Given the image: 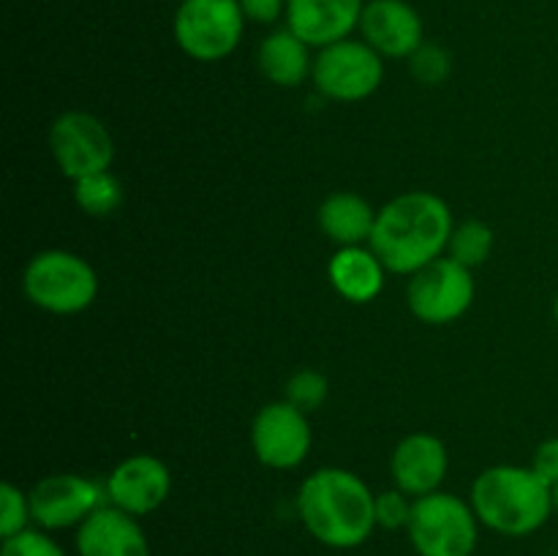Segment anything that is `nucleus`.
I'll return each mask as SVG.
<instances>
[{"instance_id":"obj_21","label":"nucleus","mask_w":558,"mask_h":556,"mask_svg":"<svg viewBox=\"0 0 558 556\" xmlns=\"http://www.w3.org/2000/svg\"><path fill=\"white\" fill-rule=\"evenodd\" d=\"M494 229L485 221H474L472 218V221H463L452 229L447 251H450V259H456L458 265L474 270V267L488 262V256L494 254Z\"/></svg>"},{"instance_id":"obj_23","label":"nucleus","mask_w":558,"mask_h":556,"mask_svg":"<svg viewBox=\"0 0 558 556\" xmlns=\"http://www.w3.org/2000/svg\"><path fill=\"white\" fill-rule=\"evenodd\" d=\"M409 71L423 85H441L452 74V55L441 44L423 41V47L409 58Z\"/></svg>"},{"instance_id":"obj_24","label":"nucleus","mask_w":558,"mask_h":556,"mask_svg":"<svg viewBox=\"0 0 558 556\" xmlns=\"http://www.w3.org/2000/svg\"><path fill=\"white\" fill-rule=\"evenodd\" d=\"M327 392H330V385H327L325 376L314 368L298 371V374L287 382V401L305 414L319 409L322 403L327 401Z\"/></svg>"},{"instance_id":"obj_27","label":"nucleus","mask_w":558,"mask_h":556,"mask_svg":"<svg viewBox=\"0 0 558 556\" xmlns=\"http://www.w3.org/2000/svg\"><path fill=\"white\" fill-rule=\"evenodd\" d=\"M245 20L256 25H276L278 20H287V0H240Z\"/></svg>"},{"instance_id":"obj_12","label":"nucleus","mask_w":558,"mask_h":556,"mask_svg":"<svg viewBox=\"0 0 558 556\" xmlns=\"http://www.w3.org/2000/svg\"><path fill=\"white\" fill-rule=\"evenodd\" d=\"M107 501L129 516L142 518L156 512L172 491L169 467L156 456H131L109 472Z\"/></svg>"},{"instance_id":"obj_4","label":"nucleus","mask_w":558,"mask_h":556,"mask_svg":"<svg viewBox=\"0 0 558 556\" xmlns=\"http://www.w3.org/2000/svg\"><path fill=\"white\" fill-rule=\"evenodd\" d=\"M22 289L36 309L47 314H82L96 303L98 276L74 251L49 249L33 256L22 273Z\"/></svg>"},{"instance_id":"obj_22","label":"nucleus","mask_w":558,"mask_h":556,"mask_svg":"<svg viewBox=\"0 0 558 556\" xmlns=\"http://www.w3.org/2000/svg\"><path fill=\"white\" fill-rule=\"evenodd\" d=\"M33 523L31 496L14 483L0 485V537H14Z\"/></svg>"},{"instance_id":"obj_29","label":"nucleus","mask_w":558,"mask_h":556,"mask_svg":"<svg viewBox=\"0 0 558 556\" xmlns=\"http://www.w3.org/2000/svg\"><path fill=\"white\" fill-rule=\"evenodd\" d=\"M554 512H558V483L554 485Z\"/></svg>"},{"instance_id":"obj_16","label":"nucleus","mask_w":558,"mask_h":556,"mask_svg":"<svg viewBox=\"0 0 558 556\" xmlns=\"http://www.w3.org/2000/svg\"><path fill=\"white\" fill-rule=\"evenodd\" d=\"M76 554L80 556H153L150 540L134 516L104 505L76 527Z\"/></svg>"},{"instance_id":"obj_9","label":"nucleus","mask_w":558,"mask_h":556,"mask_svg":"<svg viewBox=\"0 0 558 556\" xmlns=\"http://www.w3.org/2000/svg\"><path fill=\"white\" fill-rule=\"evenodd\" d=\"M49 147L60 172L71 180L107 172L114 161V140L107 125L90 112L71 109L49 129Z\"/></svg>"},{"instance_id":"obj_25","label":"nucleus","mask_w":558,"mask_h":556,"mask_svg":"<svg viewBox=\"0 0 558 556\" xmlns=\"http://www.w3.org/2000/svg\"><path fill=\"white\" fill-rule=\"evenodd\" d=\"M0 556H69L58 540L49 537L44 529H25L14 537L3 540Z\"/></svg>"},{"instance_id":"obj_19","label":"nucleus","mask_w":558,"mask_h":556,"mask_svg":"<svg viewBox=\"0 0 558 556\" xmlns=\"http://www.w3.org/2000/svg\"><path fill=\"white\" fill-rule=\"evenodd\" d=\"M376 213L365 196L354 191H338L327 196L319 207V227L332 243L343 245H363L371 240L376 227Z\"/></svg>"},{"instance_id":"obj_26","label":"nucleus","mask_w":558,"mask_h":556,"mask_svg":"<svg viewBox=\"0 0 558 556\" xmlns=\"http://www.w3.org/2000/svg\"><path fill=\"white\" fill-rule=\"evenodd\" d=\"M414 499L401 488L381 491L376 494V527L381 529H407L412 518Z\"/></svg>"},{"instance_id":"obj_10","label":"nucleus","mask_w":558,"mask_h":556,"mask_svg":"<svg viewBox=\"0 0 558 556\" xmlns=\"http://www.w3.org/2000/svg\"><path fill=\"white\" fill-rule=\"evenodd\" d=\"M33 523L44 532L82 527L98 507H104L107 491L98 488L96 480L82 474H49L31 488Z\"/></svg>"},{"instance_id":"obj_5","label":"nucleus","mask_w":558,"mask_h":556,"mask_svg":"<svg viewBox=\"0 0 558 556\" xmlns=\"http://www.w3.org/2000/svg\"><path fill=\"white\" fill-rule=\"evenodd\" d=\"M409 540L420 556H472L480 540V518L472 501L447 491L414 499Z\"/></svg>"},{"instance_id":"obj_13","label":"nucleus","mask_w":558,"mask_h":556,"mask_svg":"<svg viewBox=\"0 0 558 556\" xmlns=\"http://www.w3.org/2000/svg\"><path fill=\"white\" fill-rule=\"evenodd\" d=\"M357 31L381 58L409 60L425 41L423 16L409 0H365Z\"/></svg>"},{"instance_id":"obj_17","label":"nucleus","mask_w":558,"mask_h":556,"mask_svg":"<svg viewBox=\"0 0 558 556\" xmlns=\"http://www.w3.org/2000/svg\"><path fill=\"white\" fill-rule=\"evenodd\" d=\"M385 262L365 245H343L327 265L332 289L349 303H371L385 287Z\"/></svg>"},{"instance_id":"obj_11","label":"nucleus","mask_w":558,"mask_h":556,"mask_svg":"<svg viewBox=\"0 0 558 556\" xmlns=\"http://www.w3.org/2000/svg\"><path fill=\"white\" fill-rule=\"evenodd\" d=\"M308 414L289 401L267 403L251 423V447L256 461L270 469H294L311 452Z\"/></svg>"},{"instance_id":"obj_1","label":"nucleus","mask_w":558,"mask_h":556,"mask_svg":"<svg viewBox=\"0 0 558 556\" xmlns=\"http://www.w3.org/2000/svg\"><path fill=\"white\" fill-rule=\"evenodd\" d=\"M452 229V213L441 196L430 191H409L376 213L368 243L387 270L414 276L447 251Z\"/></svg>"},{"instance_id":"obj_20","label":"nucleus","mask_w":558,"mask_h":556,"mask_svg":"<svg viewBox=\"0 0 558 556\" xmlns=\"http://www.w3.org/2000/svg\"><path fill=\"white\" fill-rule=\"evenodd\" d=\"M74 202L82 213L93 218L112 216L123 205V185L112 172H96L74 180Z\"/></svg>"},{"instance_id":"obj_15","label":"nucleus","mask_w":558,"mask_h":556,"mask_svg":"<svg viewBox=\"0 0 558 556\" xmlns=\"http://www.w3.org/2000/svg\"><path fill=\"white\" fill-rule=\"evenodd\" d=\"M365 0H287V27L311 49L352 38Z\"/></svg>"},{"instance_id":"obj_7","label":"nucleus","mask_w":558,"mask_h":556,"mask_svg":"<svg viewBox=\"0 0 558 556\" xmlns=\"http://www.w3.org/2000/svg\"><path fill=\"white\" fill-rule=\"evenodd\" d=\"M311 76L322 96L354 104L379 90L385 80V58L363 38H343L316 52Z\"/></svg>"},{"instance_id":"obj_8","label":"nucleus","mask_w":558,"mask_h":556,"mask_svg":"<svg viewBox=\"0 0 558 556\" xmlns=\"http://www.w3.org/2000/svg\"><path fill=\"white\" fill-rule=\"evenodd\" d=\"M477 283L469 267L450 256H439L412 276L407 300L412 314L425 325H450L458 322L474 303Z\"/></svg>"},{"instance_id":"obj_14","label":"nucleus","mask_w":558,"mask_h":556,"mask_svg":"<svg viewBox=\"0 0 558 556\" xmlns=\"http://www.w3.org/2000/svg\"><path fill=\"white\" fill-rule=\"evenodd\" d=\"M447 469H450V456H447L445 442L425 431L403 436L390 458L396 488H401L412 499L439 491L447 478Z\"/></svg>"},{"instance_id":"obj_28","label":"nucleus","mask_w":558,"mask_h":556,"mask_svg":"<svg viewBox=\"0 0 558 556\" xmlns=\"http://www.w3.org/2000/svg\"><path fill=\"white\" fill-rule=\"evenodd\" d=\"M532 469L550 485V488H554L558 483V436H554V439H545L543 445L537 447Z\"/></svg>"},{"instance_id":"obj_3","label":"nucleus","mask_w":558,"mask_h":556,"mask_svg":"<svg viewBox=\"0 0 558 556\" xmlns=\"http://www.w3.org/2000/svg\"><path fill=\"white\" fill-rule=\"evenodd\" d=\"M485 529L505 537H529L554 516V488L532 467L499 463L474 480L469 494Z\"/></svg>"},{"instance_id":"obj_18","label":"nucleus","mask_w":558,"mask_h":556,"mask_svg":"<svg viewBox=\"0 0 558 556\" xmlns=\"http://www.w3.org/2000/svg\"><path fill=\"white\" fill-rule=\"evenodd\" d=\"M259 71L278 87H300L314 71L311 47L289 27H278L259 44Z\"/></svg>"},{"instance_id":"obj_30","label":"nucleus","mask_w":558,"mask_h":556,"mask_svg":"<svg viewBox=\"0 0 558 556\" xmlns=\"http://www.w3.org/2000/svg\"><path fill=\"white\" fill-rule=\"evenodd\" d=\"M554 316H556V322H558V294H556V303H554Z\"/></svg>"},{"instance_id":"obj_2","label":"nucleus","mask_w":558,"mask_h":556,"mask_svg":"<svg viewBox=\"0 0 558 556\" xmlns=\"http://www.w3.org/2000/svg\"><path fill=\"white\" fill-rule=\"evenodd\" d=\"M298 516L327 548H360L376 529V494L349 469H316L298 491Z\"/></svg>"},{"instance_id":"obj_6","label":"nucleus","mask_w":558,"mask_h":556,"mask_svg":"<svg viewBox=\"0 0 558 556\" xmlns=\"http://www.w3.org/2000/svg\"><path fill=\"white\" fill-rule=\"evenodd\" d=\"M245 22L240 0H180L172 31L189 58L218 63L240 47Z\"/></svg>"}]
</instances>
